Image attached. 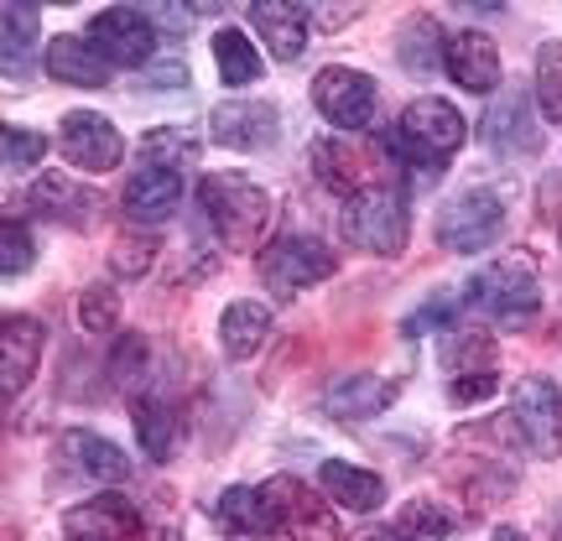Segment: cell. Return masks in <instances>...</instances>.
Instances as JSON below:
<instances>
[{"mask_svg": "<svg viewBox=\"0 0 562 541\" xmlns=\"http://www.w3.org/2000/svg\"><path fill=\"white\" fill-rule=\"evenodd\" d=\"M250 21H256V32L266 37L271 58H281V63L302 58V47H307V11L302 5L261 0V5H250Z\"/></svg>", "mask_w": 562, "mask_h": 541, "instance_id": "d4e9b609", "label": "cell"}, {"mask_svg": "<svg viewBox=\"0 0 562 541\" xmlns=\"http://www.w3.org/2000/svg\"><path fill=\"white\" fill-rule=\"evenodd\" d=\"M5 79H16L26 58H32V37H37V11H26V5H5Z\"/></svg>", "mask_w": 562, "mask_h": 541, "instance_id": "1f68e13d", "label": "cell"}, {"mask_svg": "<svg viewBox=\"0 0 562 541\" xmlns=\"http://www.w3.org/2000/svg\"><path fill=\"white\" fill-rule=\"evenodd\" d=\"M26 203L37 208L42 219L68 224V229H83V224L94 219V208H100V199H94L89 188H79L68 172H47V178H37L32 182V193H26Z\"/></svg>", "mask_w": 562, "mask_h": 541, "instance_id": "ffe728a7", "label": "cell"}, {"mask_svg": "<svg viewBox=\"0 0 562 541\" xmlns=\"http://www.w3.org/2000/svg\"><path fill=\"white\" fill-rule=\"evenodd\" d=\"M360 541H406L402 531H370V537H360Z\"/></svg>", "mask_w": 562, "mask_h": 541, "instance_id": "f6af8a7d", "label": "cell"}, {"mask_svg": "<svg viewBox=\"0 0 562 541\" xmlns=\"http://www.w3.org/2000/svg\"><path fill=\"white\" fill-rule=\"evenodd\" d=\"M0 151H5V167H11V172H26V167H37V161H42L47 136H37V131H21V125H5Z\"/></svg>", "mask_w": 562, "mask_h": 541, "instance_id": "74e56055", "label": "cell"}, {"mask_svg": "<svg viewBox=\"0 0 562 541\" xmlns=\"http://www.w3.org/2000/svg\"><path fill=\"white\" fill-rule=\"evenodd\" d=\"M178 203H182V172L178 167H161V161L136 167L121 188L125 219H136V224H161Z\"/></svg>", "mask_w": 562, "mask_h": 541, "instance_id": "5bb4252c", "label": "cell"}, {"mask_svg": "<svg viewBox=\"0 0 562 541\" xmlns=\"http://www.w3.org/2000/svg\"><path fill=\"white\" fill-rule=\"evenodd\" d=\"M151 261H157V245L136 240V235H121V240H115V250H110V266H115L125 281L146 277V271H151Z\"/></svg>", "mask_w": 562, "mask_h": 541, "instance_id": "f35d334b", "label": "cell"}, {"mask_svg": "<svg viewBox=\"0 0 562 541\" xmlns=\"http://www.w3.org/2000/svg\"><path fill=\"white\" fill-rule=\"evenodd\" d=\"M442 370H448V381L453 375H474V370H495V339L480 334V328H459L448 349H442Z\"/></svg>", "mask_w": 562, "mask_h": 541, "instance_id": "f1b7e54d", "label": "cell"}, {"mask_svg": "<svg viewBox=\"0 0 562 541\" xmlns=\"http://www.w3.org/2000/svg\"><path fill=\"white\" fill-rule=\"evenodd\" d=\"M199 208L224 250H261L266 219H271L266 188H256L250 178H235V172H214L199 182Z\"/></svg>", "mask_w": 562, "mask_h": 541, "instance_id": "7a4b0ae2", "label": "cell"}, {"mask_svg": "<svg viewBox=\"0 0 562 541\" xmlns=\"http://www.w3.org/2000/svg\"><path fill=\"white\" fill-rule=\"evenodd\" d=\"M318 489H323V500H334L339 510H349V516H370V510H381V500H385V484L375 480V474L355 469V463H344V459L323 463Z\"/></svg>", "mask_w": 562, "mask_h": 541, "instance_id": "603a6c76", "label": "cell"}, {"mask_svg": "<svg viewBox=\"0 0 562 541\" xmlns=\"http://www.w3.org/2000/svg\"><path fill=\"white\" fill-rule=\"evenodd\" d=\"M271 334V307L266 302H229L220 318V349L224 360H250Z\"/></svg>", "mask_w": 562, "mask_h": 541, "instance_id": "484cf974", "label": "cell"}, {"mask_svg": "<svg viewBox=\"0 0 562 541\" xmlns=\"http://www.w3.org/2000/svg\"><path fill=\"white\" fill-rule=\"evenodd\" d=\"M146 161H161V167H182V161H199V136L182 131V125H161L140 140Z\"/></svg>", "mask_w": 562, "mask_h": 541, "instance_id": "d6a6232c", "label": "cell"}, {"mask_svg": "<svg viewBox=\"0 0 562 541\" xmlns=\"http://www.w3.org/2000/svg\"><path fill=\"white\" fill-rule=\"evenodd\" d=\"M140 531V510L125 495L83 500L63 516V541H131Z\"/></svg>", "mask_w": 562, "mask_h": 541, "instance_id": "9a60e30c", "label": "cell"}, {"mask_svg": "<svg viewBox=\"0 0 562 541\" xmlns=\"http://www.w3.org/2000/svg\"><path fill=\"white\" fill-rule=\"evenodd\" d=\"M484 146L501 157H537L542 151V131L531 115V94L526 89H505L484 115Z\"/></svg>", "mask_w": 562, "mask_h": 541, "instance_id": "7c38bea8", "label": "cell"}, {"mask_svg": "<svg viewBox=\"0 0 562 541\" xmlns=\"http://www.w3.org/2000/svg\"><path fill=\"white\" fill-rule=\"evenodd\" d=\"M266 495H271V505H277L281 537H286V541H339L334 516H328V510L307 495V484H302V480L277 474V480H266Z\"/></svg>", "mask_w": 562, "mask_h": 541, "instance_id": "4fadbf2b", "label": "cell"}, {"mask_svg": "<svg viewBox=\"0 0 562 541\" xmlns=\"http://www.w3.org/2000/svg\"><path fill=\"white\" fill-rule=\"evenodd\" d=\"M214 63H220V79L229 89H245V83L261 79V53H256V42L245 37L240 26H220L214 32Z\"/></svg>", "mask_w": 562, "mask_h": 541, "instance_id": "83f0119b", "label": "cell"}, {"mask_svg": "<svg viewBox=\"0 0 562 541\" xmlns=\"http://www.w3.org/2000/svg\"><path fill=\"white\" fill-rule=\"evenodd\" d=\"M463 302L484 313V318L501 323H526L537 307H542V281H537V261L531 256H501V261L480 266L469 286H463Z\"/></svg>", "mask_w": 562, "mask_h": 541, "instance_id": "3957f363", "label": "cell"}, {"mask_svg": "<svg viewBox=\"0 0 562 541\" xmlns=\"http://www.w3.org/2000/svg\"><path fill=\"white\" fill-rule=\"evenodd\" d=\"M58 453L79 469L83 480H94V484H125L131 474H136V463L125 459L110 438H94V432H63Z\"/></svg>", "mask_w": 562, "mask_h": 541, "instance_id": "44dd1931", "label": "cell"}, {"mask_svg": "<svg viewBox=\"0 0 562 541\" xmlns=\"http://www.w3.org/2000/svg\"><path fill=\"white\" fill-rule=\"evenodd\" d=\"M42 323L32 313H11V318L0 323V385H5V402L26 391V381L37 375V360H42Z\"/></svg>", "mask_w": 562, "mask_h": 541, "instance_id": "e0dca14e", "label": "cell"}, {"mask_svg": "<svg viewBox=\"0 0 562 541\" xmlns=\"http://www.w3.org/2000/svg\"><path fill=\"white\" fill-rule=\"evenodd\" d=\"M89 37L100 47V58L110 68H140L157 53V26L146 11H131V5H110V11H94L89 16Z\"/></svg>", "mask_w": 562, "mask_h": 541, "instance_id": "30bf717a", "label": "cell"}, {"mask_svg": "<svg viewBox=\"0 0 562 541\" xmlns=\"http://www.w3.org/2000/svg\"><path fill=\"white\" fill-rule=\"evenodd\" d=\"M510 421L526 438L537 459H558L562 453V391L547 375H526L510 396Z\"/></svg>", "mask_w": 562, "mask_h": 541, "instance_id": "52a82bcc", "label": "cell"}, {"mask_svg": "<svg viewBox=\"0 0 562 541\" xmlns=\"http://www.w3.org/2000/svg\"><path fill=\"white\" fill-rule=\"evenodd\" d=\"M490 541H526V537L516 531V526H495V537H490Z\"/></svg>", "mask_w": 562, "mask_h": 541, "instance_id": "ee69618b", "label": "cell"}, {"mask_svg": "<svg viewBox=\"0 0 562 541\" xmlns=\"http://www.w3.org/2000/svg\"><path fill=\"white\" fill-rule=\"evenodd\" d=\"M131 421H136V438H140V453L151 463H167L172 459V448H178V412L157 396H140L131 406Z\"/></svg>", "mask_w": 562, "mask_h": 541, "instance_id": "4316f807", "label": "cell"}, {"mask_svg": "<svg viewBox=\"0 0 562 541\" xmlns=\"http://www.w3.org/2000/svg\"><path fill=\"white\" fill-rule=\"evenodd\" d=\"M79 323L89 334H110V328L121 323V297H115L110 286H89L79 297Z\"/></svg>", "mask_w": 562, "mask_h": 541, "instance_id": "8d00e7d4", "label": "cell"}, {"mask_svg": "<svg viewBox=\"0 0 562 541\" xmlns=\"http://www.w3.org/2000/svg\"><path fill=\"white\" fill-rule=\"evenodd\" d=\"M438 37H442V26L432 16H412L402 26L396 53H402V63L412 74H432V68H438Z\"/></svg>", "mask_w": 562, "mask_h": 541, "instance_id": "f546056e", "label": "cell"}, {"mask_svg": "<svg viewBox=\"0 0 562 541\" xmlns=\"http://www.w3.org/2000/svg\"><path fill=\"white\" fill-rule=\"evenodd\" d=\"M495 391H501V375H495V370H474V375H453V381H448V402L480 406V402H490Z\"/></svg>", "mask_w": 562, "mask_h": 541, "instance_id": "ab89813d", "label": "cell"}, {"mask_svg": "<svg viewBox=\"0 0 562 541\" xmlns=\"http://www.w3.org/2000/svg\"><path fill=\"white\" fill-rule=\"evenodd\" d=\"M448 318H453V307L438 297V302H427L422 313H412V318L402 323V334H406V339H417L422 328H448Z\"/></svg>", "mask_w": 562, "mask_h": 541, "instance_id": "60d3db41", "label": "cell"}, {"mask_svg": "<svg viewBox=\"0 0 562 541\" xmlns=\"http://www.w3.org/2000/svg\"><path fill=\"white\" fill-rule=\"evenodd\" d=\"M344 235L355 250L370 256H402L406 250V193L402 182L364 188L355 199H344Z\"/></svg>", "mask_w": 562, "mask_h": 541, "instance_id": "277c9868", "label": "cell"}, {"mask_svg": "<svg viewBox=\"0 0 562 541\" xmlns=\"http://www.w3.org/2000/svg\"><path fill=\"white\" fill-rule=\"evenodd\" d=\"M214 140L229 146V151H261L277 140V104H261V100H224L214 104Z\"/></svg>", "mask_w": 562, "mask_h": 541, "instance_id": "2e32d148", "label": "cell"}, {"mask_svg": "<svg viewBox=\"0 0 562 541\" xmlns=\"http://www.w3.org/2000/svg\"><path fill=\"white\" fill-rule=\"evenodd\" d=\"M442 68H448V79L459 83V89H469V94H495V89H501V53H495V42L484 37V32L448 37Z\"/></svg>", "mask_w": 562, "mask_h": 541, "instance_id": "ac0fdd59", "label": "cell"}, {"mask_svg": "<svg viewBox=\"0 0 562 541\" xmlns=\"http://www.w3.org/2000/svg\"><path fill=\"white\" fill-rule=\"evenodd\" d=\"M214 521L229 531V537H281V516L271 495L261 489H250V484H235V489H224L220 505H214Z\"/></svg>", "mask_w": 562, "mask_h": 541, "instance_id": "d6986e66", "label": "cell"}, {"mask_svg": "<svg viewBox=\"0 0 562 541\" xmlns=\"http://www.w3.org/2000/svg\"><path fill=\"white\" fill-rule=\"evenodd\" d=\"M151 26H167V32H188L193 26V11H178V5H161V11H146Z\"/></svg>", "mask_w": 562, "mask_h": 541, "instance_id": "b9f144b4", "label": "cell"}, {"mask_svg": "<svg viewBox=\"0 0 562 541\" xmlns=\"http://www.w3.org/2000/svg\"><path fill=\"white\" fill-rule=\"evenodd\" d=\"M313 104L344 136H360L364 125L375 121V79L360 68H323L318 83H313Z\"/></svg>", "mask_w": 562, "mask_h": 541, "instance_id": "9c48e42d", "label": "cell"}, {"mask_svg": "<svg viewBox=\"0 0 562 541\" xmlns=\"http://www.w3.org/2000/svg\"><path fill=\"white\" fill-rule=\"evenodd\" d=\"M178 83H188V63H182V58L161 63L157 74H151V89H178Z\"/></svg>", "mask_w": 562, "mask_h": 541, "instance_id": "7bdbcfd3", "label": "cell"}, {"mask_svg": "<svg viewBox=\"0 0 562 541\" xmlns=\"http://www.w3.org/2000/svg\"><path fill=\"white\" fill-rule=\"evenodd\" d=\"M47 74L58 83H74V89H104L110 83V63L100 58L94 42L63 32V37L47 42Z\"/></svg>", "mask_w": 562, "mask_h": 541, "instance_id": "cb8c5ba5", "label": "cell"}, {"mask_svg": "<svg viewBox=\"0 0 562 541\" xmlns=\"http://www.w3.org/2000/svg\"><path fill=\"white\" fill-rule=\"evenodd\" d=\"M32 261H37V245H32V229L21 219H5L0 224V277L16 281L32 271Z\"/></svg>", "mask_w": 562, "mask_h": 541, "instance_id": "e575fe53", "label": "cell"}, {"mask_svg": "<svg viewBox=\"0 0 562 541\" xmlns=\"http://www.w3.org/2000/svg\"><path fill=\"white\" fill-rule=\"evenodd\" d=\"M537 100L542 115L562 125V42H542L537 47Z\"/></svg>", "mask_w": 562, "mask_h": 541, "instance_id": "836d02e7", "label": "cell"}, {"mask_svg": "<svg viewBox=\"0 0 562 541\" xmlns=\"http://www.w3.org/2000/svg\"><path fill=\"white\" fill-rule=\"evenodd\" d=\"M463 136H469V125H463V115L453 110L448 100H438V94H422V100H412L402 110V121H396V131L381 140L385 151L396 161H406V167H417L422 178H442V161L453 157L463 146Z\"/></svg>", "mask_w": 562, "mask_h": 541, "instance_id": "6da1fadb", "label": "cell"}, {"mask_svg": "<svg viewBox=\"0 0 562 541\" xmlns=\"http://www.w3.org/2000/svg\"><path fill=\"white\" fill-rule=\"evenodd\" d=\"M396 531H402L406 541H448L453 531H459V521H453L438 500H406Z\"/></svg>", "mask_w": 562, "mask_h": 541, "instance_id": "4dcf8cb0", "label": "cell"}, {"mask_svg": "<svg viewBox=\"0 0 562 541\" xmlns=\"http://www.w3.org/2000/svg\"><path fill=\"white\" fill-rule=\"evenodd\" d=\"M104 375H110V385H121V391H136V381L146 375V339L140 334H121L115 349H110Z\"/></svg>", "mask_w": 562, "mask_h": 541, "instance_id": "d590c367", "label": "cell"}, {"mask_svg": "<svg viewBox=\"0 0 562 541\" xmlns=\"http://www.w3.org/2000/svg\"><path fill=\"white\" fill-rule=\"evenodd\" d=\"M396 402V381H385V375H339V381L328 385V417L339 421H370L381 417L385 406Z\"/></svg>", "mask_w": 562, "mask_h": 541, "instance_id": "7402d4cb", "label": "cell"}, {"mask_svg": "<svg viewBox=\"0 0 562 541\" xmlns=\"http://www.w3.org/2000/svg\"><path fill=\"white\" fill-rule=\"evenodd\" d=\"M63 157H68V167H79V172H89V178H104L110 167H121L125 157V140L121 131L104 121L100 110H68L63 115Z\"/></svg>", "mask_w": 562, "mask_h": 541, "instance_id": "8fae6325", "label": "cell"}, {"mask_svg": "<svg viewBox=\"0 0 562 541\" xmlns=\"http://www.w3.org/2000/svg\"><path fill=\"white\" fill-rule=\"evenodd\" d=\"M505 235V199L495 188H469L438 214V245L453 256H474Z\"/></svg>", "mask_w": 562, "mask_h": 541, "instance_id": "8992f818", "label": "cell"}, {"mask_svg": "<svg viewBox=\"0 0 562 541\" xmlns=\"http://www.w3.org/2000/svg\"><path fill=\"white\" fill-rule=\"evenodd\" d=\"M313 161H318V178L339 193V199H355L364 188H381V182H396L391 167H381V151L364 146L355 136H334L313 146Z\"/></svg>", "mask_w": 562, "mask_h": 541, "instance_id": "ba28073f", "label": "cell"}, {"mask_svg": "<svg viewBox=\"0 0 562 541\" xmlns=\"http://www.w3.org/2000/svg\"><path fill=\"white\" fill-rule=\"evenodd\" d=\"M334 271H339V256L323 240H313V235H277V240L261 250V281L281 302L302 297L307 286L328 281Z\"/></svg>", "mask_w": 562, "mask_h": 541, "instance_id": "5b68a950", "label": "cell"}]
</instances>
